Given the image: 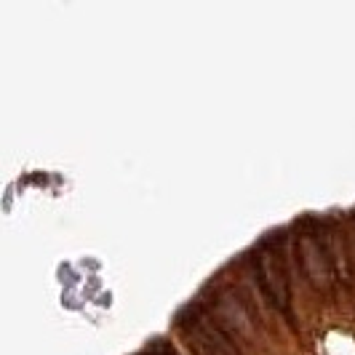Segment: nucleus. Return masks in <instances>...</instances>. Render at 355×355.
I'll list each match as a JSON object with an SVG mask.
<instances>
[{"instance_id": "obj_4", "label": "nucleus", "mask_w": 355, "mask_h": 355, "mask_svg": "<svg viewBox=\"0 0 355 355\" xmlns=\"http://www.w3.org/2000/svg\"><path fill=\"white\" fill-rule=\"evenodd\" d=\"M147 355H179L168 342H160V339H155L150 347H147Z\"/></svg>"}, {"instance_id": "obj_1", "label": "nucleus", "mask_w": 355, "mask_h": 355, "mask_svg": "<svg viewBox=\"0 0 355 355\" xmlns=\"http://www.w3.org/2000/svg\"><path fill=\"white\" fill-rule=\"evenodd\" d=\"M179 331L187 339L196 355H241L219 323H214L211 315H206L198 304H187L179 313Z\"/></svg>"}, {"instance_id": "obj_3", "label": "nucleus", "mask_w": 355, "mask_h": 355, "mask_svg": "<svg viewBox=\"0 0 355 355\" xmlns=\"http://www.w3.org/2000/svg\"><path fill=\"white\" fill-rule=\"evenodd\" d=\"M302 262H304V267H307V275L318 286H323L331 278V272H329V259H326L323 249L313 241V235H304L302 238Z\"/></svg>"}, {"instance_id": "obj_2", "label": "nucleus", "mask_w": 355, "mask_h": 355, "mask_svg": "<svg viewBox=\"0 0 355 355\" xmlns=\"http://www.w3.org/2000/svg\"><path fill=\"white\" fill-rule=\"evenodd\" d=\"M254 270H257V281L262 286L267 300L275 307H281V310H288V278H286V267L281 254L270 243L259 246L257 257H254Z\"/></svg>"}]
</instances>
